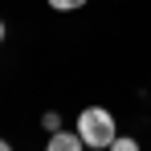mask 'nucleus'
I'll use <instances>...</instances> for the list:
<instances>
[{"label":"nucleus","instance_id":"f257e3e1","mask_svg":"<svg viewBox=\"0 0 151 151\" xmlns=\"http://www.w3.org/2000/svg\"><path fill=\"white\" fill-rule=\"evenodd\" d=\"M78 135H82L86 147H110L114 135H119L114 114H110L106 106H86V110L78 114Z\"/></svg>","mask_w":151,"mask_h":151},{"label":"nucleus","instance_id":"f03ea898","mask_svg":"<svg viewBox=\"0 0 151 151\" xmlns=\"http://www.w3.org/2000/svg\"><path fill=\"white\" fill-rule=\"evenodd\" d=\"M45 151H86V143H82L78 131H53L49 143H45Z\"/></svg>","mask_w":151,"mask_h":151},{"label":"nucleus","instance_id":"7ed1b4c3","mask_svg":"<svg viewBox=\"0 0 151 151\" xmlns=\"http://www.w3.org/2000/svg\"><path fill=\"white\" fill-rule=\"evenodd\" d=\"M106 151H139V139H131V135H114V143Z\"/></svg>","mask_w":151,"mask_h":151},{"label":"nucleus","instance_id":"20e7f679","mask_svg":"<svg viewBox=\"0 0 151 151\" xmlns=\"http://www.w3.org/2000/svg\"><path fill=\"white\" fill-rule=\"evenodd\" d=\"M53 12H78V8H86V0H49Z\"/></svg>","mask_w":151,"mask_h":151},{"label":"nucleus","instance_id":"39448f33","mask_svg":"<svg viewBox=\"0 0 151 151\" xmlns=\"http://www.w3.org/2000/svg\"><path fill=\"white\" fill-rule=\"evenodd\" d=\"M41 127H45V131H61V114H57V110H45V114H41Z\"/></svg>","mask_w":151,"mask_h":151},{"label":"nucleus","instance_id":"423d86ee","mask_svg":"<svg viewBox=\"0 0 151 151\" xmlns=\"http://www.w3.org/2000/svg\"><path fill=\"white\" fill-rule=\"evenodd\" d=\"M0 151H12V143H8V139H0Z\"/></svg>","mask_w":151,"mask_h":151},{"label":"nucleus","instance_id":"0eeeda50","mask_svg":"<svg viewBox=\"0 0 151 151\" xmlns=\"http://www.w3.org/2000/svg\"><path fill=\"white\" fill-rule=\"evenodd\" d=\"M0 41H4V21H0Z\"/></svg>","mask_w":151,"mask_h":151},{"label":"nucleus","instance_id":"6e6552de","mask_svg":"<svg viewBox=\"0 0 151 151\" xmlns=\"http://www.w3.org/2000/svg\"><path fill=\"white\" fill-rule=\"evenodd\" d=\"M86 151H106V147H86Z\"/></svg>","mask_w":151,"mask_h":151}]
</instances>
